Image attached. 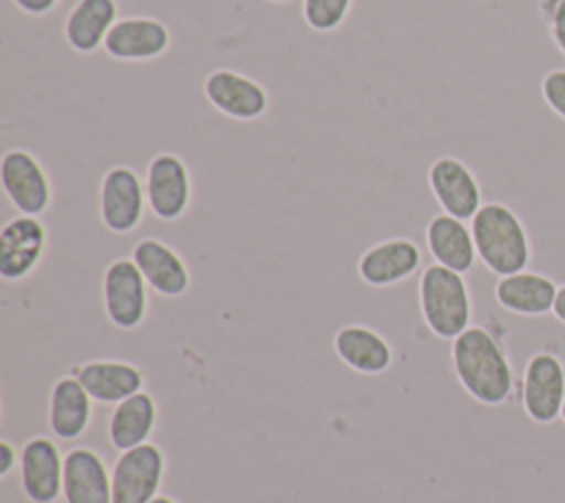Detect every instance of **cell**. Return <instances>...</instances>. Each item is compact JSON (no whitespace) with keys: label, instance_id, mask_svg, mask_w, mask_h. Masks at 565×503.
<instances>
[{"label":"cell","instance_id":"cell-21","mask_svg":"<svg viewBox=\"0 0 565 503\" xmlns=\"http://www.w3.org/2000/svg\"><path fill=\"white\" fill-rule=\"evenodd\" d=\"M119 15L117 0H77L64 20V44L79 55H93Z\"/></svg>","mask_w":565,"mask_h":503},{"label":"cell","instance_id":"cell-17","mask_svg":"<svg viewBox=\"0 0 565 503\" xmlns=\"http://www.w3.org/2000/svg\"><path fill=\"white\" fill-rule=\"evenodd\" d=\"M62 494L66 503H113L110 468L88 446H75L64 454Z\"/></svg>","mask_w":565,"mask_h":503},{"label":"cell","instance_id":"cell-11","mask_svg":"<svg viewBox=\"0 0 565 503\" xmlns=\"http://www.w3.org/2000/svg\"><path fill=\"white\" fill-rule=\"evenodd\" d=\"M49 245V229L40 216L18 214L0 229V278L22 282L40 267Z\"/></svg>","mask_w":565,"mask_h":503},{"label":"cell","instance_id":"cell-6","mask_svg":"<svg viewBox=\"0 0 565 503\" xmlns=\"http://www.w3.org/2000/svg\"><path fill=\"white\" fill-rule=\"evenodd\" d=\"M99 221L110 234H132L146 216V183L132 165L115 163L99 179Z\"/></svg>","mask_w":565,"mask_h":503},{"label":"cell","instance_id":"cell-7","mask_svg":"<svg viewBox=\"0 0 565 503\" xmlns=\"http://www.w3.org/2000/svg\"><path fill=\"white\" fill-rule=\"evenodd\" d=\"M4 196L18 214L44 216L53 205V179L46 165L26 148H9L0 161Z\"/></svg>","mask_w":565,"mask_h":503},{"label":"cell","instance_id":"cell-23","mask_svg":"<svg viewBox=\"0 0 565 503\" xmlns=\"http://www.w3.org/2000/svg\"><path fill=\"white\" fill-rule=\"evenodd\" d=\"M159 424L157 399L148 390H139L132 397L113 406L106 424L108 441L115 450L124 452L148 443Z\"/></svg>","mask_w":565,"mask_h":503},{"label":"cell","instance_id":"cell-22","mask_svg":"<svg viewBox=\"0 0 565 503\" xmlns=\"http://www.w3.org/2000/svg\"><path fill=\"white\" fill-rule=\"evenodd\" d=\"M424 240L435 263L459 274H468L479 258L472 229L466 225V221H459L446 212L430 216L424 229Z\"/></svg>","mask_w":565,"mask_h":503},{"label":"cell","instance_id":"cell-15","mask_svg":"<svg viewBox=\"0 0 565 503\" xmlns=\"http://www.w3.org/2000/svg\"><path fill=\"white\" fill-rule=\"evenodd\" d=\"M130 258L137 263L150 291H154L157 296L174 300L190 291L192 271L181 252H177L163 238H139L130 249Z\"/></svg>","mask_w":565,"mask_h":503},{"label":"cell","instance_id":"cell-24","mask_svg":"<svg viewBox=\"0 0 565 503\" xmlns=\"http://www.w3.org/2000/svg\"><path fill=\"white\" fill-rule=\"evenodd\" d=\"M556 282L539 271H519L501 276L494 285L499 307L516 315H545L554 309Z\"/></svg>","mask_w":565,"mask_h":503},{"label":"cell","instance_id":"cell-31","mask_svg":"<svg viewBox=\"0 0 565 503\" xmlns=\"http://www.w3.org/2000/svg\"><path fill=\"white\" fill-rule=\"evenodd\" d=\"M150 503H177L172 496H166V494H159L157 499H152Z\"/></svg>","mask_w":565,"mask_h":503},{"label":"cell","instance_id":"cell-5","mask_svg":"<svg viewBox=\"0 0 565 503\" xmlns=\"http://www.w3.org/2000/svg\"><path fill=\"white\" fill-rule=\"evenodd\" d=\"M148 282L130 256H119L104 267L102 304L106 320L119 331L139 329L150 309Z\"/></svg>","mask_w":565,"mask_h":503},{"label":"cell","instance_id":"cell-13","mask_svg":"<svg viewBox=\"0 0 565 503\" xmlns=\"http://www.w3.org/2000/svg\"><path fill=\"white\" fill-rule=\"evenodd\" d=\"M422 267V247L408 236H386L369 245L355 263L360 280L384 289L408 280Z\"/></svg>","mask_w":565,"mask_h":503},{"label":"cell","instance_id":"cell-27","mask_svg":"<svg viewBox=\"0 0 565 503\" xmlns=\"http://www.w3.org/2000/svg\"><path fill=\"white\" fill-rule=\"evenodd\" d=\"M541 13L556 49L565 55V0H541Z\"/></svg>","mask_w":565,"mask_h":503},{"label":"cell","instance_id":"cell-33","mask_svg":"<svg viewBox=\"0 0 565 503\" xmlns=\"http://www.w3.org/2000/svg\"><path fill=\"white\" fill-rule=\"evenodd\" d=\"M561 419L565 421V404H563V410H561Z\"/></svg>","mask_w":565,"mask_h":503},{"label":"cell","instance_id":"cell-19","mask_svg":"<svg viewBox=\"0 0 565 503\" xmlns=\"http://www.w3.org/2000/svg\"><path fill=\"white\" fill-rule=\"evenodd\" d=\"M73 375L97 404H119L143 390V368L128 360H88L73 368Z\"/></svg>","mask_w":565,"mask_h":503},{"label":"cell","instance_id":"cell-12","mask_svg":"<svg viewBox=\"0 0 565 503\" xmlns=\"http://www.w3.org/2000/svg\"><path fill=\"white\" fill-rule=\"evenodd\" d=\"M172 46L170 26L152 15H128L115 22L104 42V53L117 62L139 64L163 57Z\"/></svg>","mask_w":565,"mask_h":503},{"label":"cell","instance_id":"cell-29","mask_svg":"<svg viewBox=\"0 0 565 503\" xmlns=\"http://www.w3.org/2000/svg\"><path fill=\"white\" fill-rule=\"evenodd\" d=\"M13 4L29 18H42L51 13L60 4V0H13Z\"/></svg>","mask_w":565,"mask_h":503},{"label":"cell","instance_id":"cell-3","mask_svg":"<svg viewBox=\"0 0 565 503\" xmlns=\"http://www.w3.org/2000/svg\"><path fill=\"white\" fill-rule=\"evenodd\" d=\"M419 313L428 331L439 340H455L470 327L472 300L463 274L430 263L419 274Z\"/></svg>","mask_w":565,"mask_h":503},{"label":"cell","instance_id":"cell-2","mask_svg":"<svg viewBox=\"0 0 565 503\" xmlns=\"http://www.w3.org/2000/svg\"><path fill=\"white\" fill-rule=\"evenodd\" d=\"M479 260L499 278L525 271L532 258L521 216L501 201H486L470 221Z\"/></svg>","mask_w":565,"mask_h":503},{"label":"cell","instance_id":"cell-28","mask_svg":"<svg viewBox=\"0 0 565 503\" xmlns=\"http://www.w3.org/2000/svg\"><path fill=\"white\" fill-rule=\"evenodd\" d=\"M18 465H20V450L9 439H0V479H7Z\"/></svg>","mask_w":565,"mask_h":503},{"label":"cell","instance_id":"cell-30","mask_svg":"<svg viewBox=\"0 0 565 503\" xmlns=\"http://www.w3.org/2000/svg\"><path fill=\"white\" fill-rule=\"evenodd\" d=\"M552 313H554V318H556L558 322L565 324V285L558 287V291H556V300H554Z\"/></svg>","mask_w":565,"mask_h":503},{"label":"cell","instance_id":"cell-20","mask_svg":"<svg viewBox=\"0 0 565 503\" xmlns=\"http://www.w3.org/2000/svg\"><path fill=\"white\" fill-rule=\"evenodd\" d=\"M93 404V397L73 373L57 377L51 386L46 410V421L53 437L60 441L79 439L90 428Z\"/></svg>","mask_w":565,"mask_h":503},{"label":"cell","instance_id":"cell-25","mask_svg":"<svg viewBox=\"0 0 565 503\" xmlns=\"http://www.w3.org/2000/svg\"><path fill=\"white\" fill-rule=\"evenodd\" d=\"M353 0H302V22L316 33H335L351 15Z\"/></svg>","mask_w":565,"mask_h":503},{"label":"cell","instance_id":"cell-10","mask_svg":"<svg viewBox=\"0 0 565 503\" xmlns=\"http://www.w3.org/2000/svg\"><path fill=\"white\" fill-rule=\"evenodd\" d=\"M426 185L441 212L459 221H472L483 205V192L477 174L455 154H439L426 168Z\"/></svg>","mask_w":565,"mask_h":503},{"label":"cell","instance_id":"cell-14","mask_svg":"<svg viewBox=\"0 0 565 503\" xmlns=\"http://www.w3.org/2000/svg\"><path fill=\"white\" fill-rule=\"evenodd\" d=\"M521 402L536 424H552L565 404V366L552 353H534L523 371Z\"/></svg>","mask_w":565,"mask_h":503},{"label":"cell","instance_id":"cell-16","mask_svg":"<svg viewBox=\"0 0 565 503\" xmlns=\"http://www.w3.org/2000/svg\"><path fill=\"white\" fill-rule=\"evenodd\" d=\"M20 483L31 503H55L64 483V454L60 446L35 435L20 448Z\"/></svg>","mask_w":565,"mask_h":503},{"label":"cell","instance_id":"cell-26","mask_svg":"<svg viewBox=\"0 0 565 503\" xmlns=\"http://www.w3.org/2000/svg\"><path fill=\"white\" fill-rule=\"evenodd\" d=\"M541 95L545 104L561 117L565 119V68H554L545 73L541 82Z\"/></svg>","mask_w":565,"mask_h":503},{"label":"cell","instance_id":"cell-18","mask_svg":"<svg viewBox=\"0 0 565 503\" xmlns=\"http://www.w3.org/2000/svg\"><path fill=\"white\" fill-rule=\"evenodd\" d=\"M338 360L360 375H382L393 366L395 353L391 342L369 324L349 322L333 335Z\"/></svg>","mask_w":565,"mask_h":503},{"label":"cell","instance_id":"cell-32","mask_svg":"<svg viewBox=\"0 0 565 503\" xmlns=\"http://www.w3.org/2000/svg\"><path fill=\"white\" fill-rule=\"evenodd\" d=\"M267 2H271V4H285V2H291V0H267Z\"/></svg>","mask_w":565,"mask_h":503},{"label":"cell","instance_id":"cell-9","mask_svg":"<svg viewBox=\"0 0 565 503\" xmlns=\"http://www.w3.org/2000/svg\"><path fill=\"white\" fill-rule=\"evenodd\" d=\"M166 477L161 446L148 441L117 454L110 468L113 503H150L159 496Z\"/></svg>","mask_w":565,"mask_h":503},{"label":"cell","instance_id":"cell-8","mask_svg":"<svg viewBox=\"0 0 565 503\" xmlns=\"http://www.w3.org/2000/svg\"><path fill=\"white\" fill-rule=\"evenodd\" d=\"M201 95L205 101L234 121H256L269 110V93L267 88L234 68H214L201 82Z\"/></svg>","mask_w":565,"mask_h":503},{"label":"cell","instance_id":"cell-4","mask_svg":"<svg viewBox=\"0 0 565 503\" xmlns=\"http://www.w3.org/2000/svg\"><path fill=\"white\" fill-rule=\"evenodd\" d=\"M148 210L161 223L181 221L194 201V176L177 152H154L146 163Z\"/></svg>","mask_w":565,"mask_h":503},{"label":"cell","instance_id":"cell-1","mask_svg":"<svg viewBox=\"0 0 565 503\" xmlns=\"http://www.w3.org/2000/svg\"><path fill=\"white\" fill-rule=\"evenodd\" d=\"M450 364L461 388L483 406L505 404L514 390L512 364L486 327H468L450 344Z\"/></svg>","mask_w":565,"mask_h":503}]
</instances>
